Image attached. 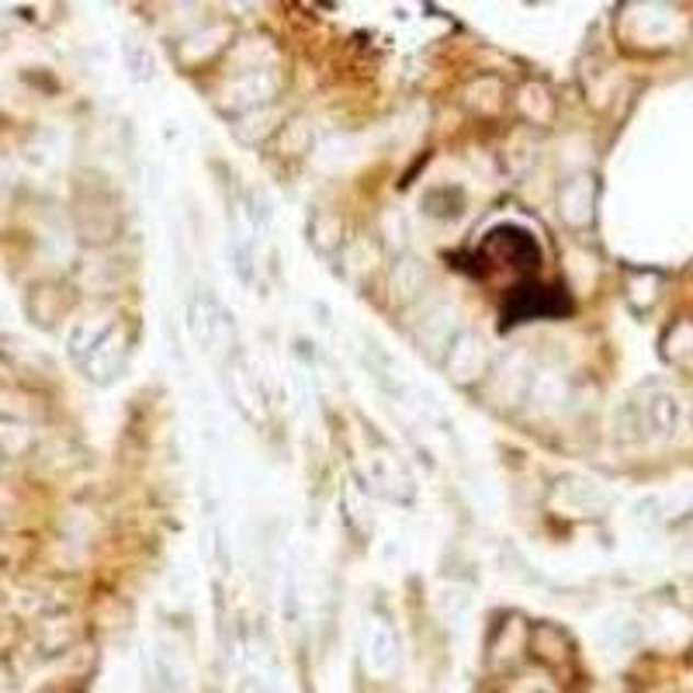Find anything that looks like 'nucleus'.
Masks as SVG:
<instances>
[]
</instances>
